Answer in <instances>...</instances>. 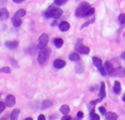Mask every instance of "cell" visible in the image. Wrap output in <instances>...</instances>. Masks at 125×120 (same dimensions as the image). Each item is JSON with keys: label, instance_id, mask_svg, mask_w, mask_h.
<instances>
[{"label": "cell", "instance_id": "836d02e7", "mask_svg": "<svg viewBox=\"0 0 125 120\" xmlns=\"http://www.w3.org/2000/svg\"><path fill=\"white\" fill-rule=\"evenodd\" d=\"M62 120H71V117H70V115H67V114H66V115H64V117H62Z\"/></svg>", "mask_w": 125, "mask_h": 120}, {"label": "cell", "instance_id": "2e32d148", "mask_svg": "<svg viewBox=\"0 0 125 120\" xmlns=\"http://www.w3.org/2000/svg\"><path fill=\"white\" fill-rule=\"evenodd\" d=\"M103 66H104L105 70L107 71V73L109 74V76H111V74L112 73L113 70H114V67L113 65H112L111 62H109L108 61H106V62H105V64H104Z\"/></svg>", "mask_w": 125, "mask_h": 120}, {"label": "cell", "instance_id": "f1b7e54d", "mask_svg": "<svg viewBox=\"0 0 125 120\" xmlns=\"http://www.w3.org/2000/svg\"><path fill=\"white\" fill-rule=\"evenodd\" d=\"M119 21L122 23V24H125V13H121L118 18Z\"/></svg>", "mask_w": 125, "mask_h": 120}, {"label": "cell", "instance_id": "7c38bea8", "mask_svg": "<svg viewBox=\"0 0 125 120\" xmlns=\"http://www.w3.org/2000/svg\"><path fill=\"white\" fill-rule=\"evenodd\" d=\"M4 45L8 49L13 50L18 46V41H6L4 43Z\"/></svg>", "mask_w": 125, "mask_h": 120}, {"label": "cell", "instance_id": "f546056e", "mask_svg": "<svg viewBox=\"0 0 125 120\" xmlns=\"http://www.w3.org/2000/svg\"><path fill=\"white\" fill-rule=\"evenodd\" d=\"M94 12H95V9H94V7H91V8L86 12V15H85V17H88V16L92 15L94 13Z\"/></svg>", "mask_w": 125, "mask_h": 120}, {"label": "cell", "instance_id": "f35d334b", "mask_svg": "<svg viewBox=\"0 0 125 120\" xmlns=\"http://www.w3.org/2000/svg\"><path fill=\"white\" fill-rule=\"evenodd\" d=\"M25 120H33V119L31 117H28V118H26Z\"/></svg>", "mask_w": 125, "mask_h": 120}, {"label": "cell", "instance_id": "5b68a950", "mask_svg": "<svg viewBox=\"0 0 125 120\" xmlns=\"http://www.w3.org/2000/svg\"><path fill=\"white\" fill-rule=\"evenodd\" d=\"M48 43V35L45 33L42 34L38 39V45H37L38 49L41 50V49L45 48Z\"/></svg>", "mask_w": 125, "mask_h": 120}, {"label": "cell", "instance_id": "9c48e42d", "mask_svg": "<svg viewBox=\"0 0 125 120\" xmlns=\"http://www.w3.org/2000/svg\"><path fill=\"white\" fill-rule=\"evenodd\" d=\"M84 70H85V65L83 62H79L75 65L74 70H75V73H77V74L83 73Z\"/></svg>", "mask_w": 125, "mask_h": 120}, {"label": "cell", "instance_id": "8fae6325", "mask_svg": "<svg viewBox=\"0 0 125 120\" xmlns=\"http://www.w3.org/2000/svg\"><path fill=\"white\" fill-rule=\"evenodd\" d=\"M9 18V12L6 8H1L0 10V21H4Z\"/></svg>", "mask_w": 125, "mask_h": 120}, {"label": "cell", "instance_id": "d4e9b609", "mask_svg": "<svg viewBox=\"0 0 125 120\" xmlns=\"http://www.w3.org/2000/svg\"><path fill=\"white\" fill-rule=\"evenodd\" d=\"M26 10H23V9H21V10H18L15 13V16H16V17H18V18H22V17H23V16H25L26 15Z\"/></svg>", "mask_w": 125, "mask_h": 120}, {"label": "cell", "instance_id": "52a82bcc", "mask_svg": "<svg viewBox=\"0 0 125 120\" xmlns=\"http://www.w3.org/2000/svg\"><path fill=\"white\" fill-rule=\"evenodd\" d=\"M111 76H114V77H119V78L125 77V68H124L123 67H119L117 68H114V70H113Z\"/></svg>", "mask_w": 125, "mask_h": 120}, {"label": "cell", "instance_id": "d6986e66", "mask_svg": "<svg viewBox=\"0 0 125 120\" xmlns=\"http://www.w3.org/2000/svg\"><path fill=\"white\" fill-rule=\"evenodd\" d=\"M69 59L73 62H78L80 60V55L78 53H72L69 55Z\"/></svg>", "mask_w": 125, "mask_h": 120}, {"label": "cell", "instance_id": "e0dca14e", "mask_svg": "<svg viewBox=\"0 0 125 120\" xmlns=\"http://www.w3.org/2000/svg\"><path fill=\"white\" fill-rule=\"evenodd\" d=\"M53 103L50 100H45L42 102V104H41V109L42 110L44 109H48L51 106H53Z\"/></svg>", "mask_w": 125, "mask_h": 120}, {"label": "cell", "instance_id": "8d00e7d4", "mask_svg": "<svg viewBox=\"0 0 125 120\" xmlns=\"http://www.w3.org/2000/svg\"><path fill=\"white\" fill-rule=\"evenodd\" d=\"M121 58H122L123 60H125V52H123V53L121 54Z\"/></svg>", "mask_w": 125, "mask_h": 120}, {"label": "cell", "instance_id": "cb8c5ba5", "mask_svg": "<svg viewBox=\"0 0 125 120\" xmlns=\"http://www.w3.org/2000/svg\"><path fill=\"white\" fill-rule=\"evenodd\" d=\"M63 43H64V41L62 38L58 37L54 40V45L57 48H60L63 45Z\"/></svg>", "mask_w": 125, "mask_h": 120}, {"label": "cell", "instance_id": "44dd1931", "mask_svg": "<svg viewBox=\"0 0 125 120\" xmlns=\"http://www.w3.org/2000/svg\"><path fill=\"white\" fill-rule=\"evenodd\" d=\"M105 117H106V120H115L117 119V114H116V113H114V112H108L107 114H106V116H105Z\"/></svg>", "mask_w": 125, "mask_h": 120}, {"label": "cell", "instance_id": "4fadbf2b", "mask_svg": "<svg viewBox=\"0 0 125 120\" xmlns=\"http://www.w3.org/2000/svg\"><path fill=\"white\" fill-rule=\"evenodd\" d=\"M114 92L116 95H119L121 94V92H122V85H121V83L119 81H114Z\"/></svg>", "mask_w": 125, "mask_h": 120}, {"label": "cell", "instance_id": "83f0119b", "mask_svg": "<svg viewBox=\"0 0 125 120\" xmlns=\"http://www.w3.org/2000/svg\"><path fill=\"white\" fill-rule=\"evenodd\" d=\"M68 0H54V4L58 6H62L67 2Z\"/></svg>", "mask_w": 125, "mask_h": 120}, {"label": "cell", "instance_id": "d590c367", "mask_svg": "<svg viewBox=\"0 0 125 120\" xmlns=\"http://www.w3.org/2000/svg\"><path fill=\"white\" fill-rule=\"evenodd\" d=\"M23 1H25V0H12V1H13L14 3H15V4H21V3H22Z\"/></svg>", "mask_w": 125, "mask_h": 120}, {"label": "cell", "instance_id": "ffe728a7", "mask_svg": "<svg viewBox=\"0 0 125 120\" xmlns=\"http://www.w3.org/2000/svg\"><path fill=\"white\" fill-rule=\"evenodd\" d=\"M19 114H20V110L18 109H15L10 115V119L12 120H17L19 116Z\"/></svg>", "mask_w": 125, "mask_h": 120}, {"label": "cell", "instance_id": "74e56055", "mask_svg": "<svg viewBox=\"0 0 125 120\" xmlns=\"http://www.w3.org/2000/svg\"><path fill=\"white\" fill-rule=\"evenodd\" d=\"M122 100H123V102L125 103V93L123 95V96H122Z\"/></svg>", "mask_w": 125, "mask_h": 120}, {"label": "cell", "instance_id": "484cf974", "mask_svg": "<svg viewBox=\"0 0 125 120\" xmlns=\"http://www.w3.org/2000/svg\"><path fill=\"white\" fill-rule=\"evenodd\" d=\"M94 21H95V18H92V19H91V20H89L88 21H86V22H85L81 26V28H80V29L81 30H82V29H83L84 28H86V27H88L90 24H92V23H94Z\"/></svg>", "mask_w": 125, "mask_h": 120}, {"label": "cell", "instance_id": "1f68e13d", "mask_svg": "<svg viewBox=\"0 0 125 120\" xmlns=\"http://www.w3.org/2000/svg\"><path fill=\"white\" fill-rule=\"evenodd\" d=\"M6 106H7V105H6L5 103H4L3 102H1V103H0V112H1V113H2L3 111L5 109Z\"/></svg>", "mask_w": 125, "mask_h": 120}, {"label": "cell", "instance_id": "d6a6232c", "mask_svg": "<svg viewBox=\"0 0 125 120\" xmlns=\"http://www.w3.org/2000/svg\"><path fill=\"white\" fill-rule=\"evenodd\" d=\"M83 117H84V114H83V113L82 111H78V114H77V117H78V119H83Z\"/></svg>", "mask_w": 125, "mask_h": 120}, {"label": "cell", "instance_id": "5bb4252c", "mask_svg": "<svg viewBox=\"0 0 125 120\" xmlns=\"http://www.w3.org/2000/svg\"><path fill=\"white\" fill-rule=\"evenodd\" d=\"M59 28L60 29V31L64 32H67L70 29V25L68 22L67 21H62L59 24Z\"/></svg>", "mask_w": 125, "mask_h": 120}, {"label": "cell", "instance_id": "7a4b0ae2", "mask_svg": "<svg viewBox=\"0 0 125 120\" xmlns=\"http://www.w3.org/2000/svg\"><path fill=\"white\" fill-rule=\"evenodd\" d=\"M91 8L90 4L86 1H83L80 4L75 10V15L77 17H85L86 12Z\"/></svg>", "mask_w": 125, "mask_h": 120}, {"label": "cell", "instance_id": "7402d4cb", "mask_svg": "<svg viewBox=\"0 0 125 120\" xmlns=\"http://www.w3.org/2000/svg\"><path fill=\"white\" fill-rule=\"evenodd\" d=\"M60 111L64 114V115H66V114H68L70 111V107L67 106V105H63L61 106L60 108Z\"/></svg>", "mask_w": 125, "mask_h": 120}, {"label": "cell", "instance_id": "30bf717a", "mask_svg": "<svg viewBox=\"0 0 125 120\" xmlns=\"http://www.w3.org/2000/svg\"><path fill=\"white\" fill-rule=\"evenodd\" d=\"M65 65H66L65 61H64L62 59H57L53 62V67L55 68H56V69H62Z\"/></svg>", "mask_w": 125, "mask_h": 120}, {"label": "cell", "instance_id": "603a6c76", "mask_svg": "<svg viewBox=\"0 0 125 120\" xmlns=\"http://www.w3.org/2000/svg\"><path fill=\"white\" fill-rule=\"evenodd\" d=\"M95 110H94V108H92V109L90 111V118L92 119V120H100V117L98 115V114H95V111H94Z\"/></svg>", "mask_w": 125, "mask_h": 120}, {"label": "cell", "instance_id": "3957f363", "mask_svg": "<svg viewBox=\"0 0 125 120\" xmlns=\"http://www.w3.org/2000/svg\"><path fill=\"white\" fill-rule=\"evenodd\" d=\"M50 53H51V51L49 48H44L41 49L39 54H38V57H37L38 63L40 65L45 63V61L48 59V57L50 56Z\"/></svg>", "mask_w": 125, "mask_h": 120}, {"label": "cell", "instance_id": "9a60e30c", "mask_svg": "<svg viewBox=\"0 0 125 120\" xmlns=\"http://www.w3.org/2000/svg\"><path fill=\"white\" fill-rule=\"evenodd\" d=\"M99 98H104L106 96V91H105V84L103 81L101 82L100 84V92L98 94Z\"/></svg>", "mask_w": 125, "mask_h": 120}, {"label": "cell", "instance_id": "8992f818", "mask_svg": "<svg viewBox=\"0 0 125 120\" xmlns=\"http://www.w3.org/2000/svg\"><path fill=\"white\" fill-rule=\"evenodd\" d=\"M76 49L81 54H83V55L89 54L90 52V48L87 46L83 45L82 43H79V40H78V43H77Z\"/></svg>", "mask_w": 125, "mask_h": 120}, {"label": "cell", "instance_id": "4dcf8cb0", "mask_svg": "<svg viewBox=\"0 0 125 120\" xmlns=\"http://www.w3.org/2000/svg\"><path fill=\"white\" fill-rule=\"evenodd\" d=\"M99 111H100V112L103 114V115H105L107 113H106V109H105V107H103V106H100L99 107Z\"/></svg>", "mask_w": 125, "mask_h": 120}, {"label": "cell", "instance_id": "ba28073f", "mask_svg": "<svg viewBox=\"0 0 125 120\" xmlns=\"http://www.w3.org/2000/svg\"><path fill=\"white\" fill-rule=\"evenodd\" d=\"M5 104L8 107H12L15 104V98L12 95H8L5 98Z\"/></svg>", "mask_w": 125, "mask_h": 120}, {"label": "cell", "instance_id": "277c9868", "mask_svg": "<svg viewBox=\"0 0 125 120\" xmlns=\"http://www.w3.org/2000/svg\"><path fill=\"white\" fill-rule=\"evenodd\" d=\"M92 62H93L94 65V66L97 68V70L100 71V74H101L103 76H105L106 74H107V71L105 70L104 66H103L102 59H100L99 57L94 56V57H92Z\"/></svg>", "mask_w": 125, "mask_h": 120}, {"label": "cell", "instance_id": "6da1fadb", "mask_svg": "<svg viewBox=\"0 0 125 120\" xmlns=\"http://www.w3.org/2000/svg\"><path fill=\"white\" fill-rule=\"evenodd\" d=\"M62 14H63L62 10H61L60 8L53 7H49L48 10H46V12H45V17L50 18H54V19H57L60 18Z\"/></svg>", "mask_w": 125, "mask_h": 120}, {"label": "cell", "instance_id": "e575fe53", "mask_svg": "<svg viewBox=\"0 0 125 120\" xmlns=\"http://www.w3.org/2000/svg\"><path fill=\"white\" fill-rule=\"evenodd\" d=\"M37 120H45V117L44 115H42V114H40V115L38 117Z\"/></svg>", "mask_w": 125, "mask_h": 120}, {"label": "cell", "instance_id": "4316f807", "mask_svg": "<svg viewBox=\"0 0 125 120\" xmlns=\"http://www.w3.org/2000/svg\"><path fill=\"white\" fill-rule=\"evenodd\" d=\"M0 72L2 73H7V74H10L11 73V69L6 66V67H3L0 69Z\"/></svg>", "mask_w": 125, "mask_h": 120}, {"label": "cell", "instance_id": "ac0fdd59", "mask_svg": "<svg viewBox=\"0 0 125 120\" xmlns=\"http://www.w3.org/2000/svg\"><path fill=\"white\" fill-rule=\"evenodd\" d=\"M11 21H12V23L13 24V26H15V27L20 26L21 25V23H22V21H21V18L16 17V16H15V15L12 18Z\"/></svg>", "mask_w": 125, "mask_h": 120}]
</instances>
